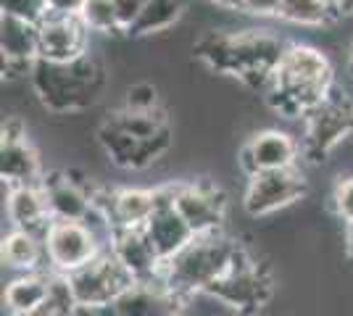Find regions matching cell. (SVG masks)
<instances>
[{
	"label": "cell",
	"mask_w": 353,
	"mask_h": 316,
	"mask_svg": "<svg viewBox=\"0 0 353 316\" xmlns=\"http://www.w3.org/2000/svg\"><path fill=\"white\" fill-rule=\"evenodd\" d=\"M285 43L280 37L264 30H240V32H206L192 53L211 72L232 76L253 90H266L269 79L274 74Z\"/></svg>",
	"instance_id": "cell-1"
},
{
	"label": "cell",
	"mask_w": 353,
	"mask_h": 316,
	"mask_svg": "<svg viewBox=\"0 0 353 316\" xmlns=\"http://www.w3.org/2000/svg\"><path fill=\"white\" fill-rule=\"evenodd\" d=\"M335 90V72L322 50L288 45L266 85V103L285 119H303Z\"/></svg>",
	"instance_id": "cell-2"
},
{
	"label": "cell",
	"mask_w": 353,
	"mask_h": 316,
	"mask_svg": "<svg viewBox=\"0 0 353 316\" xmlns=\"http://www.w3.org/2000/svg\"><path fill=\"white\" fill-rule=\"evenodd\" d=\"M30 82L37 101L50 114H77L101 101L105 69L90 50L72 61L37 59L30 72Z\"/></svg>",
	"instance_id": "cell-3"
},
{
	"label": "cell",
	"mask_w": 353,
	"mask_h": 316,
	"mask_svg": "<svg viewBox=\"0 0 353 316\" xmlns=\"http://www.w3.org/2000/svg\"><path fill=\"white\" fill-rule=\"evenodd\" d=\"M243 245L227 238L224 232L195 235L182 251H176L169 261H163L161 280L172 293L190 301L192 295H203L214 280H219L224 269L232 264Z\"/></svg>",
	"instance_id": "cell-4"
},
{
	"label": "cell",
	"mask_w": 353,
	"mask_h": 316,
	"mask_svg": "<svg viewBox=\"0 0 353 316\" xmlns=\"http://www.w3.org/2000/svg\"><path fill=\"white\" fill-rule=\"evenodd\" d=\"M208 298L221 303L224 308L235 311L237 316H256L274 295V280L266 264L253 258L240 248L232 264L224 269L219 280H214L203 293Z\"/></svg>",
	"instance_id": "cell-5"
},
{
	"label": "cell",
	"mask_w": 353,
	"mask_h": 316,
	"mask_svg": "<svg viewBox=\"0 0 353 316\" xmlns=\"http://www.w3.org/2000/svg\"><path fill=\"white\" fill-rule=\"evenodd\" d=\"M63 280L72 290L77 308L95 314L105 311L127 287L137 282L130 269L111 253V248H105L101 256H95L85 266L63 274Z\"/></svg>",
	"instance_id": "cell-6"
},
{
	"label": "cell",
	"mask_w": 353,
	"mask_h": 316,
	"mask_svg": "<svg viewBox=\"0 0 353 316\" xmlns=\"http://www.w3.org/2000/svg\"><path fill=\"white\" fill-rule=\"evenodd\" d=\"M353 137V101L345 90H335L303 116L301 153L311 164H324L343 140Z\"/></svg>",
	"instance_id": "cell-7"
},
{
	"label": "cell",
	"mask_w": 353,
	"mask_h": 316,
	"mask_svg": "<svg viewBox=\"0 0 353 316\" xmlns=\"http://www.w3.org/2000/svg\"><path fill=\"white\" fill-rule=\"evenodd\" d=\"M309 193V182L298 166H285V169H269L259 171L248 180L245 196H243V209L253 219H261L269 213L288 209L298 203Z\"/></svg>",
	"instance_id": "cell-8"
},
{
	"label": "cell",
	"mask_w": 353,
	"mask_h": 316,
	"mask_svg": "<svg viewBox=\"0 0 353 316\" xmlns=\"http://www.w3.org/2000/svg\"><path fill=\"white\" fill-rule=\"evenodd\" d=\"M43 240L45 258L56 274L79 269L105 251L98 235L90 229V222H74V219H53L45 229Z\"/></svg>",
	"instance_id": "cell-9"
},
{
	"label": "cell",
	"mask_w": 353,
	"mask_h": 316,
	"mask_svg": "<svg viewBox=\"0 0 353 316\" xmlns=\"http://www.w3.org/2000/svg\"><path fill=\"white\" fill-rule=\"evenodd\" d=\"M98 143L111 158V164L127 171H140L145 166L156 164L172 148V137H143L121 127L114 116H108L98 127Z\"/></svg>",
	"instance_id": "cell-10"
},
{
	"label": "cell",
	"mask_w": 353,
	"mask_h": 316,
	"mask_svg": "<svg viewBox=\"0 0 353 316\" xmlns=\"http://www.w3.org/2000/svg\"><path fill=\"white\" fill-rule=\"evenodd\" d=\"M172 200L182 219L190 224L195 235L219 232L227 219V196L216 185L201 182H176L172 185Z\"/></svg>",
	"instance_id": "cell-11"
},
{
	"label": "cell",
	"mask_w": 353,
	"mask_h": 316,
	"mask_svg": "<svg viewBox=\"0 0 353 316\" xmlns=\"http://www.w3.org/2000/svg\"><path fill=\"white\" fill-rule=\"evenodd\" d=\"M43 166L34 145L27 137V127L19 116H8L0 127V177L6 187L32 185L43 180Z\"/></svg>",
	"instance_id": "cell-12"
},
{
	"label": "cell",
	"mask_w": 353,
	"mask_h": 316,
	"mask_svg": "<svg viewBox=\"0 0 353 316\" xmlns=\"http://www.w3.org/2000/svg\"><path fill=\"white\" fill-rule=\"evenodd\" d=\"M188 298L172 293L161 280L130 285L101 316H182Z\"/></svg>",
	"instance_id": "cell-13"
},
{
	"label": "cell",
	"mask_w": 353,
	"mask_h": 316,
	"mask_svg": "<svg viewBox=\"0 0 353 316\" xmlns=\"http://www.w3.org/2000/svg\"><path fill=\"white\" fill-rule=\"evenodd\" d=\"M163 187L143 190V187H127V190H98V216L103 219L108 229L117 227H145L153 211L159 209Z\"/></svg>",
	"instance_id": "cell-14"
},
{
	"label": "cell",
	"mask_w": 353,
	"mask_h": 316,
	"mask_svg": "<svg viewBox=\"0 0 353 316\" xmlns=\"http://www.w3.org/2000/svg\"><path fill=\"white\" fill-rule=\"evenodd\" d=\"M0 53L3 76H30L34 61L40 59V24L16 16H0Z\"/></svg>",
	"instance_id": "cell-15"
},
{
	"label": "cell",
	"mask_w": 353,
	"mask_h": 316,
	"mask_svg": "<svg viewBox=\"0 0 353 316\" xmlns=\"http://www.w3.org/2000/svg\"><path fill=\"white\" fill-rule=\"evenodd\" d=\"M40 182L50 203L53 219L90 222L92 216H98V203H95L98 190L74 180L69 171H45Z\"/></svg>",
	"instance_id": "cell-16"
},
{
	"label": "cell",
	"mask_w": 353,
	"mask_h": 316,
	"mask_svg": "<svg viewBox=\"0 0 353 316\" xmlns=\"http://www.w3.org/2000/svg\"><path fill=\"white\" fill-rule=\"evenodd\" d=\"M108 248L111 253L130 269L137 282L159 280L163 261L156 253L153 242L148 238L145 227H117L108 229Z\"/></svg>",
	"instance_id": "cell-17"
},
{
	"label": "cell",
	"mask_w": 353,
	"mask_h": 316,
	"mask_svg": "<svg viewBox=\"0 0 353 316\" xmlns=\"http://www.w3.org/2000/svg\"><path fill=\"white\" fill-rule=\"evenodd\" d=\"M298 153H301V145L288 132L261 129V132L250 135L248 143L240 148V166L248 177H253V174L269 171V169L295 166Z\"/></svg>",
	"instance_id": "cell-18"
},
{
	"label": "cell",
	"mask_w": 353,
	"mask_h": 316,
	"mask_svg": "<svg viewBox=\"0 0 353 316\" xmlns=\"http://www.w3.org/2000/svg\"><path fill=\"white\" fill-rule=\"evenodd\" d=\"M90 30L79 16L48 14L40 21V59L72 61L88 53Z\"/></svg>",
	"instance_id": "cell-19"
},
{
	"label": "cell",
	"mask_w": 353,
	"mask_h": 316,
	"mask_svg": "<svg viewBox=\"0 0 353 316\" xmlns=\"http://www.w3.org/2000/svg\"><path fill=\"white\" fill-rule=\"evenodd\" d=\"M145 232L153 242V248H156V253L161 256V261H169L176 251H182L195 238V232L182 219V213L176 211L174 200H172V185H163L161 203L153 211V216L148 219Z\"/></svg>",
	"instance_id": "cell-20"
},
{
	"label": "cell",
	"mask_w": 353,
	"mask_h": 316,
	"mask_svg": "<svg viewBox=\"0 0 353 316\" xmlns=\"http://www.w3.org/2000/svg\"><path fill=\"white\" fill-rule=\"evenodd\" d=\"M6 211H8V222L16 229H30L37 235H45L48 224L53 222L43 182L6 187Z\"/></svg>",
	"instance_id": "cell-21"
},
{
	"label": "cell",
	"mask_w": 353,
	"mask_h": 316,
	"mask_svg": "<svg viewBox=\"0 0 353 316\" xmlns=\"http://www.w3.org/2000/svg\"><path fill=\"white\" fill-rule=\"evenodd\" d=\"M56 271H43V269H34V271H24L21 277H16L14 282H8L6 293H3V301L8 306L11 316H21L32 311L34 306L50 295V290L56 285Z\"/></svg>",
	"instance_id": "cell-22"
},
{
	"label": "cell",
	"mask_w": 353,
	"mask_h": 316,
	"mask_svg": "<svg viewBox=\"0 0 353 316\" xmlns=\"http://www.w3.org/2000/svg\"><path fill=\"white\" fill-rule=\"evenodd\" d=\"M0 258H3V264L11 266V269H19V271L40 269V264L48 261V258H45L43 235L30 232V229H16L14 227V229L3 238Z\"/></svg>",
	"instance_id": "cell-23"
},
{
	"label": "cell",
	"mask_w": 353,
	"mask_h": 316,
	"mask_svg": "<svg viewBox=\"0 0 353 316\" xmlns=\"http://www.w3.org/2000/svg\"><path fill=\"white\" fill-rule=\"evenodd\" d=\"M340 14H343L340 0H282L277 19L298 27H324Z\"/></svg>",
	"instance_id": "cell-24"
},
{
	"label": "cell",
	"mask_w": 353,
	"mask_h": 316,
	"mask_svg": "<svg viewBox=\"0 0 353 316\" xmlns=\"http://www.w3.org/2000/svg\"><path fill=\"white\" fill-rule=\"evenodd\" d=\"M185 11V0H145V8L132 27V37H145L156 32L169 30L172 24L179 21V16Z\"/></svg>",
	"instance_id": "cell-25"
},
{
	"label": "cell",
	"mask_w": 353,
	"mask_h": 316,
	"mask_svg": "<svg viewBox=\"0 0 353 316\" xmlns=\"http://www.w3.org/2000/svg\"><path fill=\"white\" fill-rule=\"evenodd\" d=\"M79 19L85 21V27L90 32H101V34H119L121 32L114 0H88Z\"/></svg>",
	"instance_id": "cell-26"
},
{
	"label": "cell",
	"mask_w": 353,
	"mask_h": 316,
	"mask_svg": "<svg viewBox=\"0 0 353 316\" xmlns=\"http://www.w3.org/2000/svg\"><path fill=\"white\" fill-rule=\"evenodd\" d=\"M77 314V303L72 298V290L66 285V280H63V274L56 277V285L50 290V295L45 298L40 306H34L32 311L21 316H74Z\"/></svg>",
	"instance_id": "cell-27"
},
{
	"label": "cell",
	"mask_w": 353,
	"mask_h": 316,
	"mask_svg": "<svg viewBox=\"0 0 353 316\" xmlns=\"http://www.w3.org/2000/svg\"><path fill=\"white\" fill-rule=\"evenodd\" d=\"M0 8L6 16H16L32 24H40L48 11V0H0Z\"/></svg>",
	"instance_id": "cell-28"
},
{
	"label": "cell",
	"mask_w": 353,
	"mask_h": 316,
	"mask_svg": "<svg viewBox=\"0 0 353 316\" xmlns=\"http://www.w3.org/2000/svg\"><path fill=\"white\" fill-rule=\"evenodd\" d=\"M124 105L132 108V111H156V108H161V98H159V90L153 85L137 82L127 90Z\"/></svg>",
	"instance_id": "cell-29"
},
{
	"label": "cell",
	"mask_w": 353,
	"mask_h": 316,
	"mask_svg": "<svg viewBox=\"0 0 353 316\" xmlns=\"http://www.w3.org/2000/svg\"><path fill=\"white\" fill-rule=\"evenodd\" d=\"M332 209L345 224L353 222V177H343L332 190Z\"/></svg>",
	"instance_id": "cell-30"
},
{
	"label": "cell",
	"mask_w": 353,
	"mask_h": 316,
	"mask_svg": "<svg viewBox=\"0 0 353 316\" xmlns=\"http://www.w3.org/2000/svg\"><path fill=\"white\" fill-rule=\"evenodd\" d=\"M114 8H117V19L121 32H132V27L137 24V19L145 8V0H114Z\"/></svg>",
	"instance_id": "cell-31"
},
{
	"label": "cell",
	"mask_w": 353,
	"mask_h": 316,
	"mask_svg": "<svg viewBox=\"0 0 353 316\" xmlns=\"http://www.w3.org/2000/svg\"><path fill=\"white\" fill-rule=\"evenodd\" d=\"M282 0H243V14L259 16V19H277Z\"/></svg>",
	"instance_id": "cell-32"
},
{
	"label": "cell",
	"mask_w": 353,
	"mask_h": 316,
	"mask_svg": "<svg viewBox=\"0 0 353 316\" xmlns=\"http://www.w3.org/2000/svg\"><path fill=\"white\" fill-rule=\"evenodd\" d=\"M88 0H48V11L56 16H79Z\"/></svg>",
	"instance_id": "cell-33"
},
{
	"label": "cell",
	"mask_w": 353,
	"mask_h": 316,
	"mask_svg": "<svg viewBox=\"0 0 353 316\" xmlns=\"http://www.w3.org/2000/svg\"><path fill=\"white\" fill-rule=\"evenodd\" d=\"M214 6H219L224 11H243V0H208Z\"/></svg>",
	"instance_id": "cell-34"
},
{
	"label": "cell",
	"mask_w": 353,
	"mask_h": 316,
	"mask_svg": "<svg viewBox=\"0 0 353 316\" xmlns=\"http://www.w3.org/2000/svg\"><path fill=\"white\" fill-rule=\"evenodd\" d=\"M345 256H348V261L353 264V222L345 224Z\"/></svg>",
	"instance_id": "cell-35"
},
{
	"label": "cell",
	"mask_w": 353,
	"mask_h": 316,
	"mask_svg": "<svg viewBox=\"0 0 353 316\" xmlns=\"http://www.w3.org/2000/svg\"><path fill=\"white\" fill-rule=\"evenodd\" d=\"M340 6H343V14H345V11L353 14V0H340Z\"/></svg>",
	"instance_id": "cell-36"
},
{
	"label": "cell",
	"mask_w": 353,
	"mask_h": 316,
	"mask_svg": "<svg viewBox=\"0 0 353 316\" xmlns=\"http://www.w3.org/2000/svg\"><path fill=\"white\" fill-rule=\"evenodd\" d=\"M345 63H348V74L353 76V45H351V50H348V61H345Z\"/></svg>",
	"instance_id": "cell-37"
}]
</instances>
